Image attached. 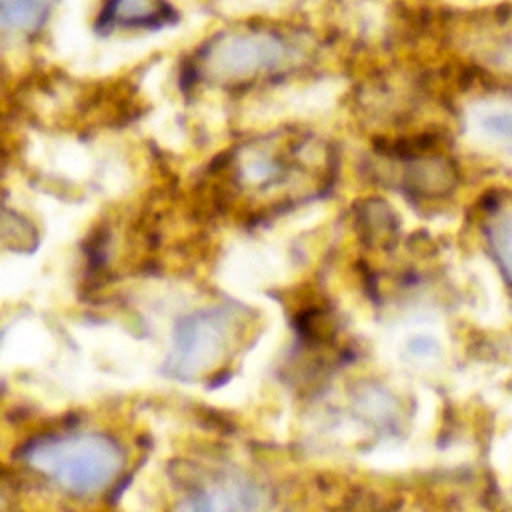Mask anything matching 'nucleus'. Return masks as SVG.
Wrapping results in <instances>:
<instances>
[{
	"mask_svg": "<svg viewBox=\"0 0 512 512\" xmlns=\"http://www.w3.org/2000/svg\"><path fill=\"white\" fill-rule=\"evenodd\" d=\"M331 146L307 131L283 128L230 149L215 164L223 202L278 211L322 196L332 184Z\"/></svg>",
	"mask_w": 512,
	"mask_h": 512,
	"instance_id": "nucleus-1",
	"label": "nucleus"
},
{
	"mask_svg": "<svg viewBox=\"0 0 512 512\" xmlns=\"http://www.w3.org/2000/svg\"><path fill=\"white\" fill-rule=\"evenodd\" d=\"M293 38L268 26H235L209 38L193 56L188 76L212 88H245L292 71L302 61Z\"/></svg>",
	"mask_w": 512,
	"mask_h": 512,
	"instance_id": "nucleus-2",
	"label": "nucleus"
},
{
	"mask_svg": "<svg viewBox=\"0 0 512 512\" xmlns=\"http://www.w3.org/2000/svg\"><path fill=\"white\" fill-rule=\"evenodd\" d=\"M22 454L32 469L74 496L101 493L124 466L121 446L104 434L38 437Z\"/></svg>",
	"mask_w": 512,
	"mask_h": 512,
	"instance_id": "nucleus-3",
	"label": "nucleus"
},
{
	"mask_svg": "<svg viewBox=\"0 0 512 512\" xmlns=\"http://www.w3.org/2000/svg\"><path fill=\"white\" fill-rule=\"evenodd\" d=\"M250 322L247 310L229 305L184 317L176 326L164 373L185 382L208 376L235 355Z\"/></svg>",
	"mask_w": 512,
	"mask_h": 512,
	"instance_id": "nucleus-4",
	"label": "nucleus"
},
{
	"mask_svg": "<svg viewBox=\"0 0 512 512\" xmlns=\"http://www.w3.org/2000/svg\"><path fill=\"white\" fill-rule=\"evenodd\" d=\"M406 161L403 188L416 199H440L448 196L457 185V169L443 155L433 154L430 148L412 149L397 155Z\"/></svg>",
	"mask_w": 512,
	"mask_h": 512,
	"instance_id": "nucleus-5",
	"label": "nucleus"
},
{
	"mask_svg": "<svg viewBox=\"0 0 512 512\" xmlns=\"http://www.w3.org/2000/svg\"><path fill=\"white\" fill-rule=\"evenodd\" d=\"M178 14L167 0H107L97 22L98 31L160 29L173 25Z\"/></svg>",
	"mask_w": 512,
	"mask_h": 512,
	"instance_id": "nucleus-6",
	"label": "nucleus"
},
{
	"mask_svg": "<svg viewBox=\"0 0 512 512\" xmlns=\"http://www.w3.org/2000/svg\"><path fill=\"white\" fill-rule=\"evenodd\" d=\"M482 230L491 256L512 286V193L497 194L485 202Z\"/></svg>",
	"mask_w": 512,
	"mask_h": 512,
	"instance_id": "nucleus-7",
	"label": "nucleus"
},
{
	"mask_svg": "<svg viewBox=\"0 0 512 512\" xmlns=\"http://www.w3.org/2000/svg\"><path fill=\"white\" fill-rule=\"evenodd\" d=\"M359 235L367 247H394L397 241V217L389 208L388 203L380 199H371L359 206L358 212Z\"/></svg>",
	"mask_w": 512,
	"mask_h": 512,
	"instance_id": "nucleus-8",
	"label": "nucleus"
},
{
	"mask_svg": "<svg viewBox=\"0 0 512 512\" xmlns=\"http://www.w3.org/2000/svg\"><path fill=\"white\" fill-rule=\"evenodd\" d=\"M50 0H0V17L5 28L35 31L46 22Z\"/></svg>",
	"mask_w": 512,
	"mask_h": 512,
	"instance_id": "nucleus-9",
	"label": "nucleus"
},
{
	"mask_svg": "<svg viewBox=\"0 0 512 512\" xmlns=\"http://www.w3.org/2000/svg\"><path fill=\"white\" fill-rule=\"evenodd\" d=\"M473 53L475 59L485 67L496 68L502 73L512 74V25L508 29H502V32L496 34L491 32L488 38H478Z\"/></svg>",
	"mask_w": 512,
	"mask_h": 512,
	"instance_id": "nucleus-10",
	"label": "nucleus"
},
{
	"mask_svg": "<svg viewBox=\"0 0 512 512\" xmlns=\"http://www.w3.org/2000/svg\"><path fill=\"white\" fill-rule=\"evenodd\" d=\"M485 131L512 146V113H494L484 119Z\"/></svg>",
	"mask_w": 512,
	"mask_h": 512,
	"instance_id": "nucleus-11",
	"label": "nucleus"
}]
</instances>
